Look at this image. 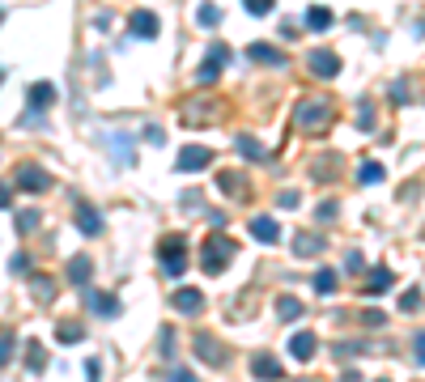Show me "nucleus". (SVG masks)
<instances>
[{
    "instance_id": "nucleus-17",
    "label": "nucleus",
    "mask_w": 425,
    "mask_h": 382,
    "mask_svg": "<svg viewBox=\"0 0 425 382\" xmlns=\"http://www.w3.org/2000/svg\"><path fill=\"white\" fill-rule=\"evenodd\" d=\"M89 306H94V314H106V319H115V314H120V302H115L111 293H102V298L94 293V298H89Z\"/></svg>"
},
{
    "instance_id": "nucleus-25",
    "label": "nucleus",
    "mask_w": 425,
    "mask_h": 382,
    "mask_svg": "<svg viewBox=\"0 0 425 382\" xmlns=\"http://www.w3.org/2000/svg\"><path fill=\"white\" fill-rule=\"evenodd\" d=\"M56 340H60V344H81L85 331H81L77 323H60V327H56Z\"/></svg>"
},
{
    "instance_id": "nucleus-33",
    "label": "nucleus",
    "mask_w": 425,
    "mask_h": 382,
    "mask_svg": "<svg viewBox=\"0 0 425 382\" xmlns=\"http://www.w3.org/2000/svg\"><path fill=\"white\" fill-rule=\"evenodd\" d=\"M243 5H247V13L264 18V13H272V5H277V0H243Z\"/></svg>"
},
{
    "instance_id": "nucleus-45",
    "label": "nucleus",
    "mask_w": 425,
    "mask_h": 382,
    "mask_svg": "<svg viewBox=\"0 0 425 382\" xmlns=\"http://www.w3.org/2000/svg\"><path fill=\"white\" fill-rule=\"evenodd\" d=\"M9 204H13V191H9L5 183H0V208H9Z\"/></svg>"
},
{
    "instance_id": "nucleus-30",
    "label": "nucleus",
    "mask_w": 425,
    "mask_h": 382,
    "mask_svg": "<svg viewBox=\"0 0 425 382\" xmlns=\"http://www.w3.org/2000/svg\"><path fill=\"white\" fill-rule=\"evenodd\" d=\"M217 72H222V64H217V60H204V64H200V72H196V81H200V85H212V81H217Z\"/></svg>"
},
{
    "instance_id": "nucleus-9",
    "label": "nucleus",
    "mask_w": 425,
    "mask_h": 382,
    "mask_svg": "<svg viewBox=\"0 0 425 382\" xmlns=\"http://www.w3.org/2000/svg\"><path fill=\"white\" fill-rule=\"evenodd\" d=\"M251 374H255L260 382H277V378H281L285 369H281V361H277V357H268V352H260V357L251 361Z\"/></svg>"
},
{
    "instance_id": "nucleus-31",
    "label": "nucleus",
    "mask_w": 425,
    "mask_h": 382,
    "mask_svg": "<svg viewBox=\"0 0 425 382\" xmlns=\"http://www.w3.org/2000/svg\"><path fill=\"white\" fill-rule=\"evenodd\" d=\"M400 310H404V314H412V310H421V293H417V289H408V293H400Z\"/></svg>"
},
{
    "instance_id": "nucleus-32",
    "label": "nucleus",
    "mask_w": 425,
    "mask_h": 382,
    "mask_svg": "<svg viewBox=\"0 0 425 382\" xmlns=\"http://www.w3.org/2000/svg\"><path fill=\"white\" fill-rule=\"evenodd\" d=\"M357 127H362V132H370V127H374V110H370V102L357 106Z\"/></svg>"
},
{
    "instance_id": "nucleus-47",
    "label": "nucleus",
    "mask_w": 425,
    "mask_h": 382,
    "mask_svg": "<svg viewBox=\"0 0 425 382\" xmlns=\"http://www.w3.org/2000/svg\"><path fill=\"white\" fill-rule=\"evenodd\" d=\"M0 22H5V9H0Z\"/></svg>"
},
{
    "instance_id": "nucleus-46",
    "label": "nucleus",
    "mask_w": 425,
    "mask_h": 382,
    "mask_svg": "<svg viewBox=\"0 0 425 382\" xmlns=\"http://www.w3.org/2000/svg\"><path fill=\"white\" fill-rule=\"evenodd\" d=\"M341 382H362V374H357V369H345V374H341Z\"/></svg>"
},
{
    "instance_id": "nucleus-42",
    "label": "nucleus",
    "mask_w": 425,
    "mask_h": 382,
    "mask_svg": "<svg viewBox=\"0 0 425 382\" xmlns=\"http://www.w3.org/2000/svg\"><path fill=\"white\" fill-rule=\"evenodd\" d=\"M332 217H336V204H332V200L319 204V221H332Z\"/></svg>"
},
{
    "instance_id": "nucleus-38",
    "label": "nucleus",
    "mask_w": 425,
    "mask_h": 382,
    "mask_svg": "<svg viewBox=\"0 0 425 382\" xmlns=\"http://www.w3.org/2000/svg\"><path fill=\"white\" fill-rule=\"evenodd\" d=\"M115 149H120V162H132V141L128 136H115Z\"/></svg>"
},
{
    "instance_id": "nucleus-8",
    "label": "nucleus",
    "mask_w": 425,
    "mask_h": 382,
    "mask_svg": "<svg viewBox=\"0 0 425 382\" xmlns=\"http://www.w3.org/2000/svg\"><path fill=\"white\" fill-rule=\"evenodd\" d=\"M128 30H132V39H158V18L141 9V13L128 18Z\"/></svg>"
},
{
    "instance_id": "nucleus-23",
    "label": "nucleus",
    "mask_w": 425,
    "mask_h": 382,
    "mask_svg": "<svg viewBox=\"0 0 425 382\" xmlns=\"http://www.w3.org/2000/svg\"><path fill=\"white\" fill-rule=\"evenodd\" d=\"M30 289H34L39 302H51V298H56V281H51V276H30Z\"/></svg>"
},
{
    "instance_id": "nucleus-43",
    "label": "nucleus",
    "mask_w": 425,
    "mask_h": 382,
    "mask_svg": "<svg viewBox=\"0 0 425 382\" xmlns=\"http://www.w3.org/2000/svg\"><path fill=\"white\" fill-rule=\"evenodd\" d=\"M26 268H30V255L18 250V255H13V272H26Z\"/></svg>"
},
{
    "instance_id": "nucleus-24",
    "label": "nucleus",
    "mask_w": 425,
    "mask_h": 382,
    "mask_svg": "<svg viewBox=\"0 0 425 382\" xmlns=\"http://www.w3.org/2000/svg\"><path fill=\"white\" fill-rule=\"evenodd\" d=\"M332 289H336V272H332V268H319V272H315V293L328 298Z\"/></svg>"
},
{
    "instance_id": "nucleus-35",
    "label": "nucleus",
    "mask_w": 425,
    "mask_h": 382,
    "mask_svg": "<svg viewBox=\"0 0 425 382\" xmlns=\"http://www.w3.org/2000/svg\"><path fill=\"white\" fill-rule=\"evenodd\" d=\"M391 102H395V106L408 102V81H391Z\"/></svg>"
},
{
    "instance_id": "nucleus-5",
    "label": "nucleus",
    "mask_w": 425,
    "mask_h": 382,
    "mask_svg": "<svg viewBox=\"0 0 425 382\" xmlns=\"http://www.w3.org/2000/svg\"><path fill=\"white\" fill-rule=\"evenodd\" d=\"M18 187H22V191H47V187H51V174H47L43 166H30V162H26V166H18Z\"/></svg>"
},
{
    "instance_id": "nucleus-22",
    "label": "nucleus",
    "mask_w": 425,
    "mask_h": 382,
    "mask_svg": "<svg viewBox=\"0 0 425 382\" xmlns=\"http://www.w3.org/2000/svg\"><path fill=\"white\" fill-rule=\"evenodd\" d=\"M234 149H239V153H247L251 162H264V145H260L255 136H239V141H234Z\"/></svg>"
},
{
    "instance_id": "nucleus-13",
    "label": "nucleus",
    "mask_w": 425,
    "mask_h": 382,
    "mask_svg": "<svg viewBox=\"0 0 425 382\" xmlns=\"http://www.w3.org/2000/svg\"><path fill=\"white\" fill-rule=\"evenodd\" d=\"M315 348H319V340H315V331H298V336L289 340V352H293L298 361H310V357H315Z\"/></svg>"
},
{
    "instance_id": "nucleus-28",
    "label": "nucleus",
    "mask_w": 425,
    "mask_h": 382,
    "mask_svg": "<svg viewBox=\"0 0 425 382\" xmlns=\"http://www.w3.org/2000/svg\"><path fill=\"white\" fill-rule=\"evenodd\" d=\"M357 179H362V183H383V166H379V162H362V166H357Z\"/></svg>"
},
{
    "instance_id": "nucleus-3",
    "label": "nucleus",
    "mask_w": 425,
    "mask_h": 382,
    "mask_svg": "<svg viewBox=\"0 0 425 382\" xmlns=\"http://www.w3.org/2000/svg\"><path fill=\"white\" fill-rule=\"evenodd\" d=\"M306 64H310V72H315L319 81H332V77H341V56H336V51H328V47L310 51V56H306Z\"/></svg>"
},
{
    "instance_id": "nucleus-18",
    "label": "nucleus",
    "mask_w": 425,
    "mask_h": 382,
    "mask_svg": "<svg viewBox=\"0 0 425 382\" xmlns=\"http://www.w3.org/2000/svg\"><path fill=\"white\" fill-rule=\"evenodd\" d=\"M56 98V89L47 85V81H39V85H30V110H43L47 102Z\"/></svg>"
},
{
    "instance_id": "nucleus-12",
    "label": "nucleus",
    "mask_w": 425,
    "mask_h": 382,
    "mask_svg": "<svg viewBox=\"0 0 425 382\" xmlns=\"http://www.w3.org/2000/svg\"><path fill=\"white\" fill-rule=\"evenodd\" d=\"M251 238L260 242H281V225L272 217H251Z\"/></svg>"
},
{
    "instance_id": "nucleus-7",
    "label": "nucleus",
    "mask_w": 425,
    "mask_h": 382,
    "mask_svg": "<svg viewBox=\"0 0 425 382\" xmlns=\"http://www.w3.org/2000/svg\"><path fill=\"white\" fill-rule=\"evenodd\" d=\"M77 229L81 234H102V212L94 208V204H85V200H77Z\"/></svg>"
},
{
    "instance_id": "nucleus-14",
    "label": "nucleus",
    "mask_w": 425,
    "mask_h": 382,
    "mask_svg": "<svg viewBox=\"0 0 425 382\" xmlns=\"http://www.w3.org/2000/svg\"><path fill=\"white\" fill-rule=\"evenodd\" d=\"M247 56H251L255 64H277V68L285 64V56H281L272 43H251V47H247Z\"/></svg>"
},
{
    "instance_id": "nucleus-34",
    "label": "nucleus",
    "mask_w": 425,
    "mask_h": 382,
    "mask_svg": "<svg viewBox=\"0 0 425 382\" xmlns=\"http://www.w3.org/2000/svg\"><path fill=\"white\" fill-rule=\"evenodd\" d=\"M34 225H39V212H34V208H26V212H18V229H22V234H30Z\"/></svg>"
},
{
    "instance_id": "nucleus-44",
    "label": "nucleus",
    "mask_w": 425,
    "mask_h": 382,
    "mask_svg": "<svg viewBox=\"0 0 425 382\" xmlns=\"http://www.w3.org/2000/svg\"><path fill=\"white\" fill-rule=\"evenodd\" d=\"M345 268H349V272H362V255H357V250H349V260H345Z\"/></svg>"
},
{
    "instance_id": "nucleus-40",
    "label": "nucleus",
    "mask_w": 425,
    "mask_h": 382,
    "mask_svg": "<svg viewBox=\"0 0 425 382\" xmlns=\"http://www.w3.org/2000/svg\"><path fill=\"white\" fill-rule=\"evenodd\" d=\"M362 319H366V327H383V323H387V314H383V310H366Z\"/></svg>"
},
{
    "instance_id": "nucleus-2",
    "label": "nucleus",
    "mask_w": 425,
    "mask_h": 382,
    "mask_svg": "<svg viewBox=\"0 0 425 382\" xmlns=\"http://www.w3.org/2000/svg\"><path fill=\"white\" fill-rule=\"evenodd\" d=\"M234 250H239V246H234L226 234H212V238L204 242V260H200L204 272H226V264L234 260Z\"/></svg>"
},
{
    "instance_id": "nucleus-29",
    "label": "nucleus",
    "mask_w": 425,
    "mask_h": 382,
    "mask_svg": "<svg viewBox=\"0 0 425 382\" xmlns=\"http://www.w3.org/2000/svg\"><path fill=\"white\" fill-rule=\"evenodd\" d=\"M277 314L289 323V319H298V314H302V302H298V298H281V302H277Z\"/></svg>"
},
{
    "instance_id": "nucleus-39",
    "label": "nucleus",
    "mask_w": 425,
    "mask_h": 382,
    "mask_svg": "<svg viewBox=\"0 0 425 382\" xmlns=\"http://www.w3.org/2000/svg\"><path fill=\"white\" fill-rule=\"evenodd\" d=\"M9 352H13V336L0 331V361H9Z\"/></svg>"
},
{
    "instance_id": "nucleus-26",
    "label": "nucleus",
    "mask_w": 425,
    "mask_h": 382,
    "mask_svg": "<svg viewBox=\"0 0 425 382\" xmlns=\"http://www.w3.org/2000/svg\"><path fill=\"white\" fill-rule=\"evenodd\" d=\"M196 22H200L204 30H212V26L222 22V9H217V5H200V9H196Z\"/></svg>"
},
{
    "instance_id": "nucleus-21",
    "label": "nucleus",
    "mask_w": 425,
    "mask_h": 382,
    "mask_svg": "<svg viewBox=\"0 0 425 382\" xmlns=\"http://www.w3.org/2000/svg\"><path fill=\"white\" fill-rule=\"evenodd\" d=\"M26 369H34V374H43L47 369V352H43V344H26Z\"/></svg>"
},
{
    "instance_id": "nucleus-10",
    "label": "nucleus",
    "mask_w": 425,
    "mask_h": 382,
    "mask_svg": "<svg viewBox=\"0 0 425 382\" xmlns=\"http://www.w3.org/2000/svg\"><path fill=\"white\" fill-rule=\"evenodd\" d=\"M196 352H200V357H208V365H226V348H222L217 340H212V336H204V331L196 336Z\"/></svg>"
},
{
    "instance_id": "nucleus-41",
    "label": "nucleus",
    "mask_w": 425,
    "mask_h": 382,
    "mask_svg": "<svg viewBox=\"0 0 425 382\" xmlns=\"http://www.w3.org/2000/svg\"><path fill=\"white\" fill-rule=\"evenodd\" d=\"M412 348H417V365H425V331L412 336Z\"/></svg>"
},
{
    "instance_id": "nucleus-19",
    "label": "nucleus",
    "mask_w": 425,
    "mask_h": 382,
    "mask_svg": "<svg viewBox=\"0 0 425 382\" xmlns=\"http://www.w3.org/2000/svg\"><path fill=\"white\" fill-rule=\"evenodd\" d=\"M217 183H222V191H226V196H243V191H247V179H243V174H234V170L217 174Z\"/></svg>"
},
{
    "instance_id": "nucleus-4",
    "label": "nucleus",
    "mask_w": 425,
    "mask_h": 382,
    "mask_svg": "<svg viewBox=\"0 0 425 382\" xmlns=\"http://www.w3.org/2000/svg\"><path fill=\"white\" fill-rule=\"evenodd\" d=\"M158 250H162V268H166L170 276H183V268H187V264H183V238H179V234H175V238H162Z\"/></svg>"
},
{
    "instance_id": "nucleus-37",
    "label": "nucleus",
    "mask_w": 425,
    "mask_h": 382,
    "mask_svg": "<svg viewBox=\"0 0 425 382\" xmlns=\"http://www.w3.org/2000/svg\"><path fill=\"white\" fill-rule=\"evenodd\" d=\"M208 60H217V64H226V60H230V47H226V43H212V47H208Z\"/></svg>"
},
{
    "instance_id": "nucleus-36",
    "label": "nucleus",
    "mask_w": 425,
    "mask_h": 382,
    "mask_svg": "<svg viewBox=\"0 0 425 382\" xmlns=\"http://www.w3.org/2000/svg\"><path fill=\"white\" fill-rule=\"evenodd\" d=\"M166 382H200V378H196L191 369H183V365H179V369H170V374H166Z\"/></svg>"
},
{
    "instance_id": "nucleus-20",
    "label": "nucleus",
    "mask_w": 425,
    "mask_h": 382,
    "mask_svg": "<svg viewBox=\"0 0 425 382\" xmlns=\"http://www.w3.org/2000/svg\"><path fill=\"white\" fill-rule=\"evenodd\" d=\"M391 281H395V276H391L387 268H379V272H370V281H366V293H370V298H379L383 289H391Z\"/></svg>"
},
{
    "instance_id": "nucleus-1",
    "label": "nucleus",
    "mask_w": 425,
    "mask_h": 382,
    "mask_svg": "<svg viewBox=\"0 0 425 382\" xmlns=\"http://www.w3.org/2000/svg\"><path fill=\"white\" fill-rule=\"evenodd\" d=\"M293 119H298L302 132H324V127L332 123V102H328V98H306V102L293 110Z\"/></svg>"
},
{
    "instance_id": "nucleus-27",
    "label": "nucleus",
    "mask_w": 425,
    "mask_h": 382,
    "mask_svg": "<svg viewBox=\"0 0 425 382\" xmlns=\"http://www.w3.org/2000/svg\"><path fill=\"white\" fill-rule=\"evenodd\" d=\"M306 26H310V30H328V26H332V13L315 5V9H306Z\"/></svg>"
},
{
    "instance_id": "nucleus-15",
    "label": "nucleus",
    "mask_w": 425,
    "mask_h": 382,
    "mask_svg": "<svg viewBox=\"0 0 425 382\" xmlns=\"http://www.w3.org/2000/svg\"><path fill=\"white\" fill-rule=\"evenodd\" d=\"M89 272H94L89 255H77V260L68 264V285H85V281H89Z\"/></svg>"
},
{
    "instance_id": "nucleus-11",
    "label": "nucleus",
    "mask_w": 425,
    "mask_h": 382,
    "mask_svg": "<svg viewBox=\"0 0 425 382\" xmlns=\"http://www.w3.org/2000/svg\"><path fill=\"white\" fill-rule=\"evenodd\" d=\"M170 302H175V310H179V314H196V310L204 306V293H200V289H187V285H183V289H179V293H175Z\"/></svg>"
},
{
    "instance_id": "nucleus-6",
    "label": "nucleus",
    "mask_w": 425,
    "mask_h": 382,
    "mask_svg": "<svg viewBox=\"0 0 425 382\" xmlns=\"http://www.w3.org/2000/svg\"><path fill=\"white\" fill-rule=\"evenodd\" d=\"M208 162H212V153H208V149H200V145H187V149L179 153V162H175V166H179L183 174H196V170H204Z\"/></svg>"
},
{
    "instance_id": "nucleus-16",
    "label": "nucleus",
    "mask_w": 425,
    "mask_h": 382,
    "mask_svg": "<svg viewBox=\"0 0 425 382\" xmlns=\"http://www.w3.org/2000/svg\"><path fill=\"white\" fill-rule=\"evenodd\" d=\"M293 250L298 255H319V250H324V238H319V234H298L293 238Z\"/></svg>"
}]
</instances>
